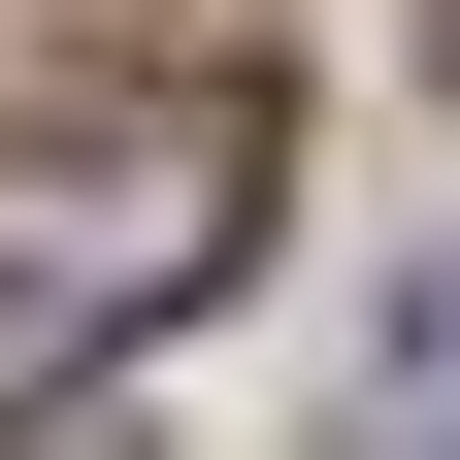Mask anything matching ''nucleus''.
I'll use <instances>...</instances> for the list:
<instances>
[{
	"mask_svg": "<svg viewBox=\"0 0 460 460\" xmlns=\"http://www.w3.org/2000/svg\"><path fill=\"white\" fill-rule=\"evenodd\" d=\"M230 230H263V66H132L99 132H33L0 164V394H66L99 329H164Z\"/></svg>",
	"mask_w": 460,
	"mask_h": 460,
	"instance_id": "f257e3e1",
	"label": "nucleus"
}]
</instances>
